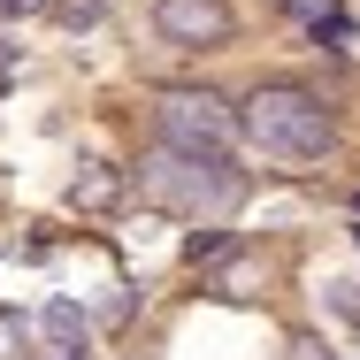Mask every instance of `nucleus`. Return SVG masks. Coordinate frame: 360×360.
<instances>
[{"instance_id": "obj_1", "label": "nucleus", "mask_w": 360, "mask_h": 360, "mask_svg": "<svg viewBox=\"0 0 360 360\" xmlns=\"http://www.w3.org/2000/svg\"><path fill=\"white\" fill-rule=\"evenodd\" d=\"M139 200L146 207H169V215H192V222H215L245 200V169L230 153L153 146V153H139Z\"/></svg>"}, {"instance_id": "obj_2", "label": "nucleus", "mask_w": 360, "mask_h": 360, "mask_svg": "<svg viewBox=\"0 0 360 360\" xmlns=\"http://www.w3.org/2000/svg\"><path fill=\"white\" fill-rule=\"evenodd\" d=\"M238 131L261 146V153H276V161H322L330 153V108L314 100V92H299V84H261L253 100H245V115H238Z\"/></svg>"}, {"instance_id": "obj_3", "label": "nucleus", "mask_w": 360, "mask_h": 360, "mask_svg": "<svg viewBox=\"0 0 360 360\" xmlns=\"http://www.w3.org/2000/svg\"><path fill=\"white\" fill-rule=\"evenodd\" d=\"M153 123H161V146H184V153H230V131H238V115L215 92H161Z\"/></svg>"}, {"instance_id": "obj_4", "label": "nucleus", "mask_w": 360, "mask_h": 360, "mask_svg": "<svg viewBox=\"0 0 360 360\" xmlns=\"http://www.w3.org/2000/svg\"><path fill=\"white\" fill-rule=\"evenodd\" d=\"M153 31L169 46H230L238 15L222 0H153Z\"/></svg>"}, {"instance_id": "obj_5", "label": "nucleus", "mask_w": 360, "mask_h": 360, "mask_svg": "<svg viewBox=\"0 0 360 360\" xmlns=\"http://www.w3.org/2000/svg\"><path fill=\"white\" fill-rule=\"evenodd\" d=\"M123 184H131V176H123L115 161H84V169L70 176V207H77V215H100V207L123 200Z\"/></svg>"}, {"instance_id": "obj_6", "label": "nucleus", "mask_w": 360, "mask_h": 360, "mask_svg": "<svg viewBox=\"0 0 360 360\" xmlns=\"http://www.w3.org/2000/svg\"><path fill=\"white\" fill-rule=\"evenodd\" d=\"M299 15H307V31H314V46H345L353 39V15L338 8V0H291Z\"/></svg>"}, {"instance_id": "obj_7", "label": "nucleus", "mask_w": 360, "mask_h": 360, "mask_svg": "<svg viewBox=\"0 0 360 360\" xmlns=\"http://www.w3.org/2000/svg\"><path fill=\"white\" fill-rule=\"evenodd\" d=\"M39 322H46L54 353H77V345H84V307H77V299H46V314H39Z\"/></svg>"}, {"instance_id": "obj_8", "label": "nucleus", "mask_w": 360, "mask_h": 360, "mask_svg": "<svg viewBox=\"0 0 360 360\" xmlns=\"http://www.w3.org/2000/svg\"><path fill=\"white\" fill-rule=\"evenodd\" d=\"M253 276H261L253 261H230V269L215 276V291H222V299H253Z\"/></svg>"}, {"instance_id": "obj_9", "label": "nucleus", "mask_w": 360, "mask_h": 360, "mask_svg": "<svg viewBox=\"0 0 360 360\" xmlns=\"http://www.w3.org/2000/svg\"><path fill=\"white\" fill-rule=\"evenodd\" d=\"M184 253H192V261H222V253H230V230H192Z\"/></svg>"}, {"instance_id": "obj_10", "label": "nucleus", "mask_w": 360, "mask_h": 360, "mask_svg": "<svg viewBox=\"0 0 360 360\" xmlns=\"http://www.w3.org/2000/svg\"><path fill=\"white\" fill-rule=\"evenodd\" d=\"M54 15H62L70 31H84V23H100V0H54Z\"/></svg>"}, {"instance_id": "obj_11", "label": "nucleus", "mask_w": 360, "mask_h": 360, "mask_svg": "<svg viewBox=\"0 0 360 360\" xmlns=\"http://www.w3.org/2000/svg\"><path fill=\"white\" fill-rule=\"evenodd\" d=\"M46 0H0V15H39Z\"/></svg>"}, {"instance_id": "obj_12", "label": "nucleus", "mask_w": 360, "mask_h": 360, "mask_svg": "<svg viewBox=\"0 0 360 360\" xmlns=\"http://www.w3.org/2000/svg\"><path fill=\"white\" fill-rule=\"evenodd\" d=\"M8 345H15V322H8V314H0V360H8Z\"/></svg>"}, {"instance_id": "obj_13", "label": "nucleus", "mask_w": 360, "mask_h": 360, "mask_svg": "<svg viewBox=\"0 0 360 360\" xmlns=\"http://www.w3.org/2000/svg\"><path fill=\"white\" fill-rule=\"evenodd\" d=\"M54 360H84V345H77V353H54Z\"/></svg>"}, {"instance_id": "obj_14", "label": "nucleus", "mask_w": 360, "mask_h": 360, "mask_svg": "<svg viewBox=\"0 0 360 360\" xmlns=\"http://www.w3.org/2000/svg\"><path fill=\"white\" fill-rule=\"evenodd\" d=\"M131 360H153V353H131Z\"/></svg>"}]
</instances>
